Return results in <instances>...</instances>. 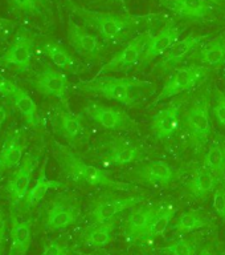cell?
Listing matches in <instances>:
<instances>
[{
	"instance_id": "31",
	"label": "cell",
	"mask_w": 225,
	"mask_h": 255,
	"mask_svg": "<svg viewBox=\"0 0 225 255\" xmlns=\"http://www.w3.org/2000/svg\"><path fill=\"white\" fill-rule=\"evenodd\" d=\"M57 121H59V129L61 134L69 141L75 142L82 133V119L79 115L72 113L69 109H59L57 112Z\"/></svg>"
},
{
	"instance_id": "28",
	"label": "cell",
	"mask_w": 225,
	"mask_h": 255,
	"mask_svg": "<svg viewBox=\"0 0 225 255\" xmlns=\"http://www.w3.org/2000/svg\"><path fill=\"white\" fill-rule=\"evenodd\" d=\"M11 99L15 104V107L19 109V112L24 117L25 123L33 128L39 127L40 119L39 115H37V105L31 96L28 95L23 88L15 85L12 89Z\"/></svg>"
},
{
	"instance_id": "46",
	"label": "cell",
	"mask_w": 225,
	"mask_h": 255,
	"mask_svg": "<svg viewBox=\"0 0 225 255\" xmlns=\"http://www.w3.org/2000/svg\"><path fill=\"white\" fill-rule=\"evenodd\" d=\"M90 255H91V254H90Z\"/></svg>"
},
{
	"instance_id": "36",
	"label": "cell",
	"mask_w": 225,
	"mask_h": 255,
	"mask_svg": "<svg viewBox=\"0 0 225 255\" xmlns=\"http://www.w3.org/2000/svg\"><path fill=\"white\" fill-rule=\"evenodd\" d=\"M214 113L219 124L225 127V91H216L214 103Z\"/></svg>"
},
{
	"instance_id": "15",
	"label": "cell",
	"mask_w": 225,
	"mask_h": 255,
	"mask_svg": "<svg viewBox=\"0 0 225 255\" xmlns=\"http://www.w3.org/2000/svg\"><path fill=\"white\" fill-rule=\"evenodd\" d=\"M183 28L178 24H175L172 20H168L156 35H152L150 41L147 43L146 49L143 52L142 59L139 63V67H146L152 63L156 57H162L172 45L179 40L182 35Z\"/></svg>"
},
{
	"instance_id": "35",
	"label": "cell",
	"mask_w": 225,
	"mask_h": 255,
	"mask_svg": "<svg viewBox=\"0 0 225 255\" xmlns=\"http://www.w3.org/2000/svg\"><path fill=\"white\" fill-rule=\"evenodd\" d=\"M212 206H214L216 214H218L219 217L222 218V221H224L225 223V186L223 183L215 190Z\"/></svg>"
},
{
	"instance_id": "41",
	"label": "cell",
	"mask_w": 225,
	"mask_h": 255,
	"mask_svg": "<svg viewBox=\"0 0 225 255\" xmlns=\"http://www.w3.org/2000/svg\"><path fill=\"white\" fill-rule=\"evenodd\" d=\"M5 120H7V111L3 105H0V130L3 128V124L5 123Z\"/></svg>"
},
{
	"instance_id": "43",
	"label": "cell",
	"mask_w": 225,
	"mask_h": 255,
	"mask_svg": "<svg viewBox=\"0 0 225 255\" xmlns=\"http://www.w3.org/2000/svg\"><path fill=\"white\" fill-rule=\"evenodd\" d=\"M206 1L214 4L218 8H225V0H206Z\"/></svg>"
},
{
	"instance_id": "17",
	"label": "cell",
	"mask_w": 225,
	"mask_h": 255,
	"mask_svg": "<svg viewBox=\"0 0 225 255\" xmlns=\"http://www.w3.org/2000/svg\"><path fill=\"white\" fill-rule=\"evenodd\" d=\"M37 163H39V157L33 154H27L17 166V170L9 178L7 183V193L12 205L16 206L23 199H25L28 191H29L32 174H33Z\"/></svg>"
},
{
	"instance_id": "25",
	"label": "cell",
	"mask_w": 225,
	"mask_h": 255,
	"mask_svg": "<svg viewBox=\"0 0 225 255\" xmlns=\"http://www.w3.org/2000/svg\"><path fill=\"white\" fill-rule=\"evenodd\" d=\"M115 223L117 221L111 219L109 222L99 223V225L89 227L81 235V241L83 245L94 247V249H102V247L107 246L114 235Z\"/></svg>"
},
{
	"instance_id": "11",
	"label": "cell",
	"mask_w": 225,
	"mask_h": 255,
	"mask_svg": "<svg viewBox=\"0 0 225 255\" xmlns=\"http://www.w3.org/2000/svg\"><path fill=\"white\" fill-rule=\"evenodd\" d=\"M184 105V99L175 100L164 109H160L152 116L150 121V128L155 137L162 141L172 138L176 131L182 127V108Z\"/></svg>"
},
{
	"instance_id": "13",
	"label": "cell",
	"mask_w": 225,
	"mask_h": 255,
	"mask_svg": "<svg viewBox=\"0 0 225 255\" xmlns=\"http://www.w3.org/2000/svg\"><path fill=\"white\" fill-rule=\"evenodd\" d=\"M31 83L39 93L49 96V97H56L61 103L68 105L69 81H68L67 75L61 69L45 67L33 77Z\"/></svg>"
},
{
	"instance_id": "8",
	"label": "cell",
	"mask_w": 225,
	"mask_h": 255,
	"mask_svg": "<svg viewBox=\"0 0 225 255\" xmlns=\"http://www.w3.org/2000/svg\"><path fill=\"white\" fill-rule=\"evenodd\" d=\"M210 72L211 68L206 65H187V67L178 68L174 72V75L171 76L170 80L167 81L166 85L163 87L158 97L154 100L152 105L171 99L176 95L184 93L191 88H194L202 80L206 79L207 76L210 75Z\"/></svg>"
},
{
	"instance_id": "20",
	"label": "cell",
	"mask_w": 225,
	"mask_h": 255,
	"mask_svg": "<svg viewBox=\"0 0 225 255\" xmlns=\"http://www.w3.org/2000/svg\"><path fill=\"white\" fill-rule=\"evenodd\" d=\"M222 185L220 179L204 165L194 171L192 178L184 185L187 194L194 199H206Z\"/></svg>"
},
{
	"instance_id": "34",
	"label": "cell",
	"mask_w": 225,
	"mask_h": 255,
	"mask_svg": "<svg viewBox=\"0 0 225 255\" xmlns=\"http://www.w3.org/2000/svg\"><path fill=\"white\" fill-rule=\"evenodd\" d=\"M198 238H182L160 249V253L166 255H196Z\"/></svg>"
},
{
	"instance_id": "9",
	"label": "cell",
	"mask_w": 225,
	"mask_h": 255,
	"mask_svg": "<svg viewBox=\"0 0 225 255\" xmlns=\"http://www.w3.org/2000/svg\"><path fill=\"white\" fill-rule=\"evenodd\" d=\"M145 199H146L145 195H129V197L101 195L91 203L89 217L94 225L109 222L111 219H114L115 215L138 206Z\"/></svg>"
},
{
	"instance_id": "10",
	"label": "cell",
	"mask_w": 225,
	"mask_h": 255,
	"mask_svg": "<svg viewBox=\"0 0 225 255\" xmlns=\"http://www.w3.org/2000/svg\"><path fill=\"white\" fill-rule=\"evenodd\" d=\"M67 37L71 47L79 56H82L83 59L90 60V61L102 60L103 52H105L103 44L99 41L97 36L87 32L86 28L75 23L71 17L68 20Z\"/></svg>"
},
{
	"instance_id": "40",
	"label": "cell",
	"mask_w": 225,
	"mask_h": 255,
	"mask_svg": "<svg viewBox=\"0 0 225 255\" xmlns=\"http://www.w3.org/2000/svg\"><path fill=\"white\" fill-rule=\"evenodd\" d=\"M5 233H7V221H5L4 213L0 209V250L3 247L4 241H5Z\"/></svg>"
},
{
	"instance_id": "5",
	"label": "cell",
	"mask_w": 225,
	"mask_h": 255,
	"mask_svg": "<svg viewBox=\"0 0 225 255\" xmlns=\"http://www.w3.org/2000/svg\"><path fill=\"white\" fill-rule=\"evenodd\" d=\"M152 29H147V31L139 33L131 39L127 45L123 48L122 51H119L117 55L111 57L106 64H103L101 69L97 72V76L103 75V73H109V72H121V71H127L134 65H139L141 59H142L143 52L146 49L147 43L150 41L152 37Z\"/></svg>"
},
{
	"instance_id": "30",
	"label": "cell",
	"mask_w": 225,
	"mask_h": 255,
	"mask_svg": "<svg viewBox=\"0 0 225 255\" xmlns=\"http://www.w3.org/2000/svg\"><path fill=\"white\" fill-rule=\"evenodd\" d=\"M175 213H176V209L174 206H171V205L160 207L158 214L155 215V218L152 219L150 227L147 229V231L139 241L141 242H150V241H154L158 237L164 234L168 226H170L171 221L175 217Z\"/></svg>"
},
{
	"instance_id": "37",
	"label": "cell",
	"mask_w": 225,
	"mask_h": 255,
	"mask_svg": "<svg viewBox=\"0 0 225 255\" xmlns=\"http://www.w3.org/2000/svg\"><path fill=\"white\" fill-rule=\"evenodd\" d=\"M41 255H71V249L59 241H52L45 245Z\"/></svg>"
},
{
	"instance_id": "27",
	"label": "cell",
	"mask_w": 225,
	"mask_h": 255,
	"mask_svg": "<svg viewBox=\"0 0 225 255\" xmlns=\"http://www.w3.org/2000/svg\"><path fill=\"white\" fill-rule=\"evenodd\" d=\"M8 7L17 16L44 17L51 13V0H7Z\"/></svg>"
},
{
	"instance_id": "12",
	"label": "cell",
	"mask_w": 225,
	"mask_h": 255,
	"mask_svg": "<svg viewBox=\"0 0 225 255\" xmlns=\"http://www.w3.org/2000/svg\"><path fill=\"white\" fill-rule=\"evenodd\" d=\"M163 7L167 8L179 19L190 21H208L215 17L218 7L206 0H158Z\"/></svg>"
},
{
	"instance_id": "2",
	"label": "cell",
	"mask_w": 225,
	"mask_h": 255,
	"mask_svg": "<svg viewBox=\"0 0 225 255\" xmlns=\"http://www.w3.org/2000/svg\"><path fill=\"white\" fill-rule=\"evenodd\" d=\"M52 145H53V155L57 159L60 167L72 181L86 186L106 187L119 191L130 190L133 187L130 183L115 181L102 169L85 162L79 155L75 154V151L63 143L53 141Z\"/></svg>"
},
{
	"instance_id": "3",
	"label": "cell",
	"mask_w": 225,
	"mask_h": 255,
	"mask_svg": "<svg viewBox=\"0 0 225 255\" xmlns=\"http://www.w3.org/2000/svg\"><path fill=\"white\" fill-rule=\"evenodd\" d=\"M75 88L83 93L101 96L103 99L118 101L125 107L135 108L141 103L135 95V91L145 88H154V84L151 81L133 79V77L98 76L86 81H79Z\"/></svg>"
},
{
	"instance_id": "42",
	"label": "cell",
	"mask_w": 225,
	"mask_h": 255,
	"mask_svg": "<svg viewBox=\"0 0 225 255\" xmlns=\"http://www.w3.org/2000/svg\"><path fill=\"white\" fill-rule=\"evenodd\" d=\"M198 255H216V253H215V250L211 246H206L203 247V250Z\"/></svg>"
},
{
	"instance_id": "32",
	"label": "cell",
	"mask_w": 225,
	"mask_h": 255,
	"mask_svg": "<svg viewBox=\"0 0 225 255\" xmlns=\"http://www.w3.org/2000/svg\"><path fill=\"white\" fill-rule=\"evenodd\" d=\"M23 143L17 135L8 138L0 150V171L19 166L23 161Z\"/></svg>"
},
{
	"instance_id": "38",
	"label": "cell",
	"mask_w": 225,
	"mask_h": 255,
	"mask_svg": "<svg viewBox=\"0 0 225 255\" xmlns=\"http://www.w3.org/2000/svg\"><path fill=\"white\" fill-rule=\"evenodd\" d=\"M15 87V84H12L8 79H5L1 73H0V95L4 97H9L11 99L12 89Z\"/></svg>"
},
{
	"instance_id": "1",
	"label": "cell",
	"mask_w": 225,
	"mask_h": 255,
	"mask_svg": "<svg viewBox=\"0 0 225 255\" xmlns=\"http://www.w3.org/2000/svg\"><path fill=\"white\" fill-rule=\"evenodd\" d=\"M65 5L69 11L82 20L83 23L98 32L105 43L121 44L126 41L138 31L139 28L146 27L152 21H158L164 17L160 13H147V15H133L125 13H111L89 9L86 7L75 4L72 0H67Z\"/></svg>"
},
{
	"instance_id": "22",
	"label": "cell",
	"mask_w": 225,
	"mask_h": 255,
	"mask_svg": "<svg viewBox=\"0 0 225 255\" xmlns=\"http://www.w3.org/2000/svg\"><path fill=\"white\" fill-rule=\"evenodd\" d=\"M32 243V221H17L12 217L9 255H27Z\"/></svg>"
},
{
	"instance_id": "45",
	"label": "cell",
	"mask_w": 225,
	"mask_h": 255,
	"mask_svg": "<svg viewBox=\"0 0 225 255\" xmlns=\"http://www.w3.org/2000/svg\"><path fill=\"white\" fill-rule=\"evenodd\" d=\"M223 185H224V186H225V182H224V183H223Z\"/></svg>"
},
{
	"instance_id": "7",
	"label": "cell",
	"mask_w": 225,
	"mask_h": 255,
	"mask_svg": "<svg viewBox=\"0 0 225 255\" xmlns=\"http://www.w3.org/2000/svg\"><path fill=\"white\" fill-rule=\"evenodd\" d=\"M81 215V207L78 201L71 195L60 194L51 202L48 207L44 226L49 231H57L68 229L78 221Z\"/></svg>"
},
{
	"instance_id": "44",
	"label": "cell",
	"mask_w": 225,
	"mask_h": 255,
	"mask_svg": "<svg viewBox=\"0 0 225 255\" xmlns=\"http://www.w3.org/2000/svg\"><path fill=\"white\" fill-rule=\"evenodd\" d=\"M107 1H110V3H114L117 4V5H121V7L126 11V0H107Z\"/></svg>"
},
{
	"instance_id": "6",
	"label": "cell",
	"mask_w": 225,
	"mask_h": 255,
	"mask_svg": "<svg viewBox=\"0 0 225 255\" xmlns=\"http://www.w3.org/2000/svg\"><path fill=\"white\" fill-rule=\"evenodd\" d=\"M35 51V36L27 28H19L9 47L0 56V64L17 72H27Z\"/></svg>"
},
{
	"instance_id": "14",
	"label": "cell",
	"mask_w": 225,
	"mask_h": 255,
	"mask_svg": "<svg viewBox=\"0 0 225 255\" xmlns=\"http://www.w3.org/2000/svg\"><path fill=\"white\" fill-rule=\"evenodd\" d=\"M86 115L89 116V119L109 130H135L137 129V124L126 112L106 107L103 104L90 103L86 107Z\"/></svg>"
},
{
	"instance_id": "39",
	"label": "cell",
	"mask_w": 225,
	"mask_h": 255,
	"mask_svg": "<svg viewBox=\"0 0 225 255\" xmlns=\"http://www.w3.org/2000/svg\"><path fill=\"white\" fill-rule=\"evenodd\" d=\"M16 28V23L12 21V20L4 19V17H0V37L8 35L9 32Z\"/></svg>"
},
{
	"instance_id": "26",
	"label": "cell",
	"mask_w": 225,
	"mask_h": 255,
	"mask_svg": "<svg viewBox=\"0 0 225 255\" xmlns=\"http://www.w3.org/2000/svg\"><path fill=\"white\" fill-rule=\"evenodd\" d=\"M41 51L44 55L51 59L52 63L59 69L75 72L78 68V61L75 59V56L61 44L55 43V41H45L41 45Z\"/></svg>"
},
{
	"instance_id": "21",
	"label": "cell",
	"mask_w": 225,
	"mask_h": 255,
	"mask_svg": "<svg viewBox=\"0 0 225 255\" xmlns=\"http://www.w3.org/2000/svg\"><path fill=\"white\" fill-rule=\"evenodd\" d=\"M190 60L206 64L208 68H218L225 64V33L200 45L190 56Z\"/></svg>"
},
{
	"instance_id": "23",
	"label": "cell",
	"mask_w": 225,
	"mask_h": 255,
	"mask_svg": "<svg viewBox=\"0 0 225 255\" xmlns=\"http://www.w3.org/2000/svg\"><path fill=\"white\" fill-rule=\"evenodd\" d=\"M47 165L48 158H45L44 159L43 166L40 169L39 177L36 179L35 185L32 187H29V191H28L27 197L24 199V205H25L27 209H31V207L36 206V205L47 195V193L51 190V189H57V187L63 186V183L59 182V181H53V179L48 178Z\"/></svg>"
},
{
	"instance_id": "29",
	"label": "cell",
	"mask_w": 225,
	"mask_h": 255,
	"mask_svg": "<svg viewBox=\"0 0 225 255\" xmlns=\"http://www.w3.org/2000/svg\"><path fill=\"white\" fill-rule=\"evenodd\" d=\"M211 225V219L204 213L200 210H188L176 219V222L171 226V230L176 231L179 234H188Z\"/></svg>"
},
{
	"instance_id": "4",
	"label": "cell",
	"mask_w": 225,
	"mask_h": 255,
	"mask_svg": "<svg viewBox=\"0 0 225 255\" xmlns=\"http://www.w3.org/2000/svg\"><path fill=\"white\" fill-rule=\"evenodd\" d=\"M211 96L210 92H203L194 103L191 104L183 116L182 127H184L191 147L195 153H199L206 146L211 135L210 120Z\"/></svg>"
},
{
	"instance_id": "18",
	"label": "cell",
	"mask_w": 225,
	"mask_h": 255,
	"mask_svg": "<svg viewBox=\"0 0 225 255\" xmlns=\"http://www.w3.org/2000/svg\"><path fill=\"white\" fill-rule=\"evenodd\" d=\"M179 171L164 161H151L133 171V178L137 182L151 186H168L178 178Z\"/></svg>"
},
{
	"instance_id": "24",
	"label": "cell",
	"mask_w": 225,
	"mask_h": 255,
	"mask_svg": "<svg viewBox=\"0 0 225 255\" xmlns=\"http://www.w3.org/2000/svg\"><path fill=\"white\" fill-rule=\"evenodd\" d=\"M102 158L105 163L111 166H125L142 158V149L133 143H117Z\"/></svg>"
},
{
	"instance_id": "19",
	"label": "cell",
	"mask_w": 225,
	"mask_h": 255,
	"mask_svg": "<svg viewBox=\"0 0 225 255\" xmlns=\"http://www.w3.org/2000/svg\"><path fill=\"white\" fill-rule=\"evenodd\" d=\"M160 207L149 206V205H142V206H135L131 209V213L129 214L127 219L123 223V234L127 238V241L131 242H138L142 238L143 234L146 233L147 229L150 227L152 219L158 214Z\"/></svg>"
},
{
	"instance_id": "16",
	"label": "cell",
	"mask_w": 225,
	"mask_h": 255,
	"mask_svg": "<svg viewBox=\"0 0 225 255\" xmlns=\"http://www.w3.org/2000/svg\"><path fill=\"white\" fill-rule=\"evenodd\" d=\"M208 39H210L208 35H194V33H190L186 37L178 40L160 57L159 63L155 65V69H159V71H171V69H174L182 61H184L187 57H190L191 53L196 51Z\"/></svg>"
},
{
	"instance_id": "33",
	"label": "cell",
	"mask_w": 225,
	"mask_h": 255,
	"mask_svg": "<svg viewBox=\"0 0 225 255\" xmlns=\"http://www.w3.org/2000/svg\"><path fill=\"white\" fill-rule=\"evenodd\" d=\"M204 166L214 173L220 182H225V143L216 142L204 155Z\"/></svg>"
}]
</instances>
